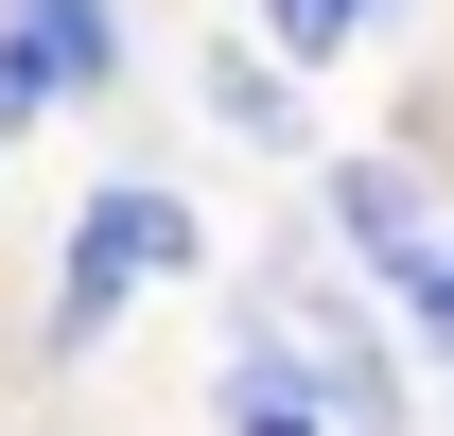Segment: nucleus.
Wrapping results in <instances>:
<instances>
[{
    "mask_svg": "<svg viewBox=\"0 0 454 436\" xmlns=\"http://www.w3.org/2000/svg\"><path fill=\"white\" fill-rule=\"evenodd\" d=\"M333 227H349V262H367L402 315L454 349V210H437V192H419V175H385V158H349V175H333Z\"/></svg>",
    "mask_w": 454,
    "mask_h": 436,
    "instance_id": "f257e3e1",
    "label": "nucleus"
},
{
    "mask_svg": "<svg viewBox=\"0 0 454 436\" xmlns=\"http://www.w3.org/2000/svg\"><path fill=\"white\" fill-rule=\"evenodd\" d=\"M175 262H192V210H175L158 175H122V192H88V210H70V297H53V315L106 331L122 297H140V279H175Z\"/></svg>",
    "mask_w": 454,
    "mask_h": 436,
    "instance_id": "f03ea898",
    "label": "nucleus"
},
{
    "mask_svg": "<svg viewBox=\"0 0 454 436\" xmlns=\"http://www.w3.org/2000/svg\"><path fill=\"white\" fill-rule=\"evenodd\" d=\"M262 349H280V367L315 384L349 436H402V367H385V349H367L349 315H315V297H262Z\"/></svg>",
    "mask_w": 454,
    "mask_h": 436,
    "instance_id": "7ed1b4c3",
    "label": "nucleus"
},
{
    "mask_svg": "<svg viewBox=\"0 0 454 436\" xmlns=\"http://www.w3.org/2000/svg\"><path fill=\"white\" fill-rule=\"evenodd\" d=\"M18 35L53 53V88H106V70H122V18H106V0H35Z\"/></svg>",
    "mask_w": 454,
    "mask_h": 436,
    "instance_id": "20e7f679",
    "label": "nucleus"
},
{
    "mask_svg": "<svg viewBox=\"0 0 454 436\" xmlns=\"http://www.w3.org/2000/svg\"><path fill=\"white\" fill-rule=\"evenodd\" d=\"M210 122H227V140H297V88L245 70V35H227V53H210Z\"/></svg>",
    "mask_w": 454,
    "mask_h": 436,
    "instance_id": "39448f33",
    "label": "nucleus"
},
{
    "mask_svg": "<svg viewBox=\"0 0 454 436\" xmlns=\"http://www.w3.org/2000/svg\"><path fill=\"white\" fill-rule=\"evenodd\" d=\"M262 18H280V53H349V35L402 18V0H262Z\"/></svg>",
    "mask_w": 454,
    "mask_h": 436,
    "instance_id": "423d86ee",
    "label": "nucleus"
},
{
    "mask_svg": "<svg viewBox=\"0 0 454 436\" xmlns=\"http://www.w3.org/2000/svg\"><path fill=\"white\" fill-rule=\"evenodd\" d=\"M35 105H53V53H35V35H0V140H18Z\"/></svg>",
    "mask_w": 454,
    "mask_h": 436,
    "instance_id": "0eeeda50",
    "label": "nucleus"
}]
</instances>
